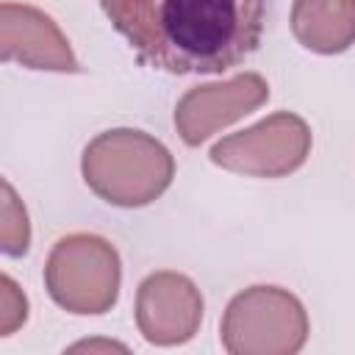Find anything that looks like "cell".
Masks as SVG:
<instances>
[{
    "instance_id": "obj_10",
    "label": "cell",
    "mask_w": 355,
    "mask_h": 355,
    "mask_svg": "<svg viewBox=\"0 0 355 355\" xmlns=\"http://www.w3.org/2000/svg\"><path fill=\"white\" fill-rule=\"evenodd\" d=\"M28 244H31L28 211L19 194L14 191V186L0 178V252L19 258L28 252Z\"/></svg>"
},
{
    "instance_id": "obj_1",
    "label": "cell",
    "mask_w": 355,
    "mask_h": 355,
    "mask_svg": "<svg viewBox=\"0 0 355 355\" xmlns=\"http://www.w3.org/2000/svg\"><path fill=\"white\" fill-rule=\"evenodd\" d=\"M139 58L172 75H222L261 44L269 0H100Z\"/></svg>"
},
{
    "instance_id": "obj_3",
    "label": "cell",
    "mask_w": 355,
    "mask_h": 355,
    "mask_svg": "<svg viewBox=\"0 0 355 355\" xmlns=\"http://www.w3.org/2000/svg\"><path fill=\"white\" fill-rule=\"evenodd\" d=\"M219 338L230 355H294L308 338V313L286 288L250 286L230 300Z\"/></svg>"
},
{
    "instance_id": "obj_5",
    "label": "cell",
    "mask_w": 355,
    "mask_h": 355,
    "mask_svg": "<svg viewBox=\"0 0 355 355\" xmlns=\"http://www.w3.org/2000/svg\"><path fill=\"white\" fill-rule=\"evenodd\" d=\"M311 153V128L291 111H277L263 122L214 144L211 161L258 178H280L305 164Z\"/></svg>"
},
{
    "instance_id": "obj_7",
    "label": "cell",
    "mask_w": 355,
    "mask_h": 355,
    "mask_svg": "<svg viewBox=\"0 0 355 355\" xmlns=\"http://www.w3.org/2000/svg\"><path fill=\"white\" fill-rule=\"evenodd\" d=\"M269 100V86L258 72H244L227 83L189 89L175 105V128L186 144H200L219 128L241 119Z\"/></svg>"
},
{
    "instance_id": "obj_11",
    "label": "cell",
    "mask_w": 355,
    "mask_h": 355,
    "mask_svg": "<svg viewBox=\"0 0 355 355\" xmlns=\"http://www.w3.org/2000/svg\"><path fill=\"white\" fill-rule=\"evenodd\" d=\"M28 319V297L19 283L0 272V336L17 333Z\"/></svg>"
},
{
    "instance_id": "obj_12",
    "label": "cell",
    "mask_w": 355,
    "mask_h": 355,
    "mask_svg": "<svg viewBox=\"0 0 355 355\" xmlns=\"http://www.w3.org/2000/svg\"><path fill=\"white\" fill-rule=\"evenodd\" d=\"M80 347H89V349H92V347H108V349H125L122 344H114V341H80V344H75L72 349H80Z\"/></svg>"
},
{
    "instance_id": "obj_9",
    "label": "cell",
    "mask_w": 355,
    "mask_h": 355,
    "mask_svg": "<svg viewBox=\"0 0 355 355\" xmlns=\"http://www.w3.org/2000/svg\"><path fill=\"white\" fill-rule=\"evenodd\" d=\"M291 28L313 53H344L355 39V0H294Z\"/></svg>"
},
{
    "instance_id": "obj_4",
    "label": "cell",
    "mask_w": 355,
    "mask_h": 355,
    "mask_svg": "<svg viewBox=\"0 0 355 355\" xmlns=\"http://www.w3.org/2000/svg\"><path fill=\"white\" fill-rule=\"evenodd\" d=\"M44 286L69 313H105L119 294V255L94 233L64 236L47 255Z\"/></svg>"
},
{
    "instance_id": "obj_2",
    "label": "cell",
    "mask_w": 355,
    "mask_h": 355,
    "mask_svg": "<svg viewBox=\"0 0 355 355\" xmlns=\"http://www.w3.org/2000/svg\"><path fill=\"white\" fill-rule=\"evenodd\" d=\"M172 175L175 158L144 130H105L83 150V180L111 205H147L166 191Z\"/></svg>"
},
{
    "instance_id": "obj_6",
    "label": "cell",
    "mask_w": 355,
    "mask_h": 355,
    "mask_svg": "<svg viewBox=\"0 0 355 355\" xmlns=\"http://www.w3.org/2000/svg\"><path fill=\"white\" fill-rule=\"evenodd\" d=\"M202 319V297L180 272H153L136 291V324L150 344L189 341Z\"/></svg>"
},
{
    "instance_id": "obj_8",
    "label": "cell",
    "mask_w": 355,
    "mask_h": 355,
    "mask_svg": "<svg viewBox=\"0 0 355 355\" xmlns=\"http://www.w3.org/2000/svg\"><path fill=\"white\" fill-rule=\"evenodd\" d=\"M0 61L53 72L80 69L61 28L44 11L22 3H0Z\"/></svg>"
}]
</instances>
